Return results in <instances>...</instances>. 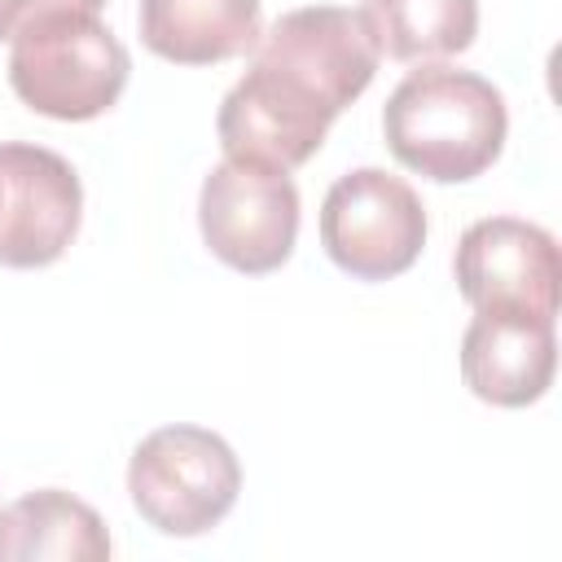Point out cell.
Segmentation results:
<instances>
[{"mask_svg":"<svg viewBox=\"0 0 562 562\" xmlns=\"http://www.w3.org/2000/svg\"><path fill=\"white\" fill-rule=\"evenodd\" d=\"M356 13L378 57L391 61H439L479 35V0H360Z\"/></svg>","mask_w":562,"mask_h":562,"instance_id":"obj_12","label":"cell"},{"mask_svg":"<svg viewBox=\"0 0 562 562\" xmlns=\"http://www.w3.org/2000/svg\"><path fill=\"white\" fill-rule=\"evenodd\" d=\"M132 75L123 40L97 13H48L9 40V88L57 123L105 114Z\"/></svg>","mask_w":562,"mask_h":562,"instance_id":"obj_3","label":"cell"},{"mask_svg":"<svg viewBox=\"0 0 562 562\" xmlns=\"http://www.w3.org/2000/svg\"><path fill=\"white\" fill-rule=\"evenodd\" d=\"M321 246L347 277L391 281L426 246V206L408 180L382 167H356L321 202Z\"/></svg>","mask_w":562,"mask_h":562,"instance_id":"obj_5","label":"cell"},{"mask_svg":"<svg viewBox=\"0 0 562 562\" xmlns=\"http://www.w3.org/2000/svg\"><path fill=\"white\" fill-rule=\"evenodd\" d=\"M198 228L220 263L246 277L277 272L294 255L299 189L281 167L224 158L202 180Z\"/></svg>","mask_w":562,"mask_h":562,"instance_id":"obj_6","label":"cell"},{"mask_svg":"<svg viewBox=\"0 0 562 562\" xmlns=\"http://www.w3.org/2000/svg\"><path fill=\"white\" fill-rule=\"evenodd\" d=\"M105 0H0V40H13L48 13H101Z\"/></svg>","mask_w":562,"mask_h":562,"instance_id":"obj_13","label":"cell"},{"mask_svg":"<svg viewBox=\"0 0 562 562\" xmlns=\"http://www.w3.org/2000/svg\"><path fill=\"white\" fill-rule=\"evenodd\" d=\"M241 465L224 435L206 426H158L127 461V496L136 514L176 540L206 536L237 505Z\"/></svg>","mask_w":562,"mask_h":562,"instance_id":"obj_4","label":"cell"},{"mask_svg":"<svg viewBox=\"0 0 562 562\" xmlns=\"http://www.w3.org/2000/svg\"><path fill=\"white\" fill-rule=\"evenodd\" d=\"M558 338L536 312H479L461 334V378L496 408H527L553 386Z\"/></svg>","mask_w":562,"mask_h":562,"instance_id":"obj_9","label":"cell"},{"mask_svg":"<svg viewBox=\"0 0 562 562\" xmlns=\"http://www.w3.org/2000/svg\"><path fill=\"white\" fill-rule=\"evenodd\" d=\"M140 44L176 66L241 57L263 35L259 0H140Z\"/></svg>","mask_w":562,"mask_h":562,"instance_id":"obj_10","label":"cell"},{"mask_svg":"<svg viewBox=\"0 0 562 562\" xmlns=\"http://www.w3.org/2000/svg\"><path fill=\"white\" fill-rule=\"evenodd\" d=\"M509 114L492 79L457 66L408 70L382 105V136L400 167L461 184L483 176L505 149Z\"/></svg>","mask_w":562,"mask_h":562,"instance_id":"obj_2","label":"cell"},{"mask_svg":"<svg viewBox=\"0 0 562 562\" xmlns=\"http://www.w3.org/2000/svg\"><path fill=\"white\" fill-rule=\"evenodd\" d=\"M457 290L474 312H536L558 316V241L549 228L514 220V215H487L474 220L452 255Z\"/></svg>","mask_w":562,"mask_h":562,"instance_id":"obj_7","label":"cell"},{"mask_svg":"<svg viewBox=\"0 0 562 562\" xmlns=\"http://www.w3.org/2000/svg\"><path fill=\"white\" fill-rule=\"evenodd\" d=\"M110 549L101 514L61 487L26 492L0 509V562H105Z\"/></svg>","mask_w":562,"mask_h":562,"instance_id":"obj_11","label":"cell"},{"mask_svg":"<svg viewBox=\"0 0 562 562\" xmlns=\"http://www.w3.org/2000/svg\"><path fill=\"white\" fill-rule=\"evenodd\" d=\"M83 189L75 167L44 145L0 140V263L48 268L79 233Z\"/></svg>","mask_w":562,"mask_h":562,"instance_id":"obj_8","label":"cell"},{"mask_svg":"<svg viewBox=\"0 0 562 562\" xmlns=\"http://www.w3.org/2000/svg\"><path fill=\"white\" fill-rule=\"evenodd\" d=\"M378 48L360 13L342 4H303L281 13L250 48L246 75L215 114L224 158L294 171L321 145L329 123L373 83Z\"/></svg>","mask_w":562,"mask_h":562,"instance_id":"obj_1","label":"cell"}]
</instances>
